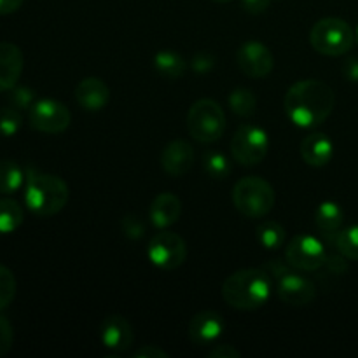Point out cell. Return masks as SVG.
Wrapping results in <instances>:
<instances>
[{"label": "cell", "instance_id": "33", "mask_svg": "<svg viewBox=\"0 0 358 358\" xmlns=\"http://www.w3.org/2000/svg\"><path fill=\"white\" fill-rule=\"evenodd\" d=\"M191 65L198 73H206L213 69V65H215V59H213V56L210 55V52L201 51V52H198V55H194Z\"/></svg>", "mask_w": 358, "mask_h": 358}, {"label": "cell", "instance_id": "18", "mask_svg": "<svg viewBox=\"0 0 358 358\" xmlns=\"http://www.w3.org/2000/svg\"><path fill=\"white\" fill-rule=\"evenodd\" d=\"M334 156V143L325 133H311L301 142V157L313 168H322L331 163Z\"/></svg>", "mask_w": 358, "mask_h": 358}, {"label": "cell", "instance_id": "8", "mask_svg": "<svg viewBox=\"0 0 358 358\" xmlns=\"http://www.w3.org/2000/svg\"><path fill=\"white\" fill-rule=\"evenodd\" d=\"M147 255L156 268L173 271V269L180 268L187 259V243L180 234L171 233V231H161L150 240Z\"/></svg>", "mask_w": 358, "mask_h": 358}, {"label": "cell", "instance_id": "1", "mask_svg": "<svg viewBox=\"0 0 358 358\" xmlns=\"http://www.w3.org/2000/svg\"><path fill=\"white\" fill-rule=\"evenodd\" d=\"M283 105L294 124L299 128H315L332 114L336 94L324 80L304 79L289 87Z\"/></svg>", "mask_w": 358, "mask_h": 358}, {"label": "cell", "instance_id": "6", "mask_svg": "<svg viewBox=\"0 0 358 358\" xmlns=\"http://www.w3.org/2000/svg\"><path fill=\"white\" fill-rule=\"evenodd\" d=\"M187 129L199 143L217 142L226 129V114L222 107L210 98L194 101L187 112Z\"/></svg>", "mask_w": 358, "mask_h": 358}, {"label": "cell", "instance_id": "17", "mask_svg": "<svg viewBox=\"0 0 358 358\" xmlns=\"http://www.w3.org/2000/svg\"><path fill=\"white\" fill-rule=\"evenodd\" d=\"M76 100L84 110L98 112L107 107L110 100V87L100 77H86L77 84Z\"/></svg>", "mask_w": 358, "mask_h": 358}, {"label": "cell", "instance_id": "21", "mask_svg": "<svg viewBox=\"0 0 358 358\" xmlns=\"http://www.w3.org/2000/svg\"><path fill=\"white\" fill-rule=\"evenodd\" d=\"M154 66L159 72V76H163L164 79L177 80L187 70V63L185 59L178 55L173 49H163V51H157L154 56Z\"/></svg>", "mask_w": 358, "mask_h": 358}, {"label": "cell", "instance_id": "11", "mask_svg": "<svg viewBox=\"0 0 358 358\" xmlns=\"http://www.w3.org/2000/svg\"><path fill=\"white\" fill-rule=\"evenodd\" d=\"M292 266H285L282 271L276 273L273 278L276 280V292L285 304L290 306H308L313 303L317 296V287L306 276L292 271Z\"/></svg>", "mask_w": 358, "mask_h": 358}, {"label": "cell", "instance_id": "9", "mask_svg": "<svg viewBox=\"0 0 358 358\" xmlns=\"http://www.w3.org/2000/svg\"><path fill=\"white\" fill-rule=\"evenodd\" d=\"M72 114L65 103L55 100V98H41L35 100L28 110V122L35 131L48 133V135H58L70 126Z\"/></svg>", "mask_w": 358, "mask_h": 358}, {"label": "cell", "instance_id": "5", "mask_svg": "<svg viewBox=\"0 0 358 358\" xmlns=\"http://www.w3.org/2000/svg\"><path fill=\"white\" fill-rule=\"evenodd\" d=\"M313 49L325 56H343L355 44V31L341 17H324L311 28Z\"/></svg>", "mask_w": 358, "mask_h": 358}, {"label": "cell", "instance_id": "12", "mask_svg": "<svg viewBox=\"0 0 358 358\" xmlns=\"http://www.w3.org/2000/svg\"><path fill=\"white\" fill-rule=\"evenodd\" d=\"M236 63L238 69L245 76L252 77V79H262L271 73L273 66H275V58L268 45L259 41H248L238 49Z\"/></svg>", "mask_w": 358, "mask_h": 358}, {"label": "cell", "instance_id": "15", "mask_svg": "<svg viewBox=\"0 0 358 358\" xmlns=\"http://www.w3.org/2000/svg\"><path fill=\"white\" fill-rule=\"evenodd\" d=\"M194 164V149L185 140H173L161 152V166L171 177H182Z\"/></svg>", "mask_w": 358, "mask_h": 358}, {"label": "cell", "instance_id": "39", "mask_svg": "<svg viewBox=\"0 0 358 358\" xmlns=\"http://www.w3.org/2000/svg\"><path fill=\"white\" fill-rule=\"evenodd\" d=\"M21 6H23V0H0V14H2V16L13 14L16 13Z\"/></svg>", "mask_w": 358, "mask_h": 358}, {"label": "cell", "instance_id": "41", "mask_svg": "<svg viewBox=\"0 0 358 358\" xmlns=\"http://www.w3.org/2000/svg\"><path fill=\"white\" fill-rule=\"evenodd\" d=\"M215 2H229V0H215Z\"/></svg>", "mask_w": 358, "mask_h": 358}, {"label": "cell", "instance_id": "10", "mask_svg": "<svg viewBox=\"0 0 358 358\" xmlns=\"http://www.w3.org/2000/svg\"><path fill=\"white\" fill-rule=\"evenodd\" d=\"M325 257L324 243L313 234H297L285 248L287 262L301 271H318L324 268Z\"/></svg>", "mask_w": 358, "mask_h": 358}, {"label": "cell", "instance_id": "16", "mask_svg": "<svg viewBox=\"0 0 358 358\" xmlns=\"http://www.w3.org/2000/svg\"><path fill=\"white\" fill-rule=\"evenodd\" d=\"M24 58L13 42H0V93L13 90L23 73Z\"/></svg>", "mask_w": 358, "mask_h": 358}, {"label": "cell", "instance_id": "29", "mask_svg": "<svg viewBox=\"0 0 358 358\" xmlns=\"http://www.w3.org/2000/svg\"><path fill=\"white\" fill-rule=\"evenodd\" d=\"M23 126L21 110L14 107H0V136H14Z\"/></svg>", "mask_w": 358, "mask_h": 358}, {"label": "cell", "instance_id": "28", "mask_svg": "<svg viewBox=\"0 0 358 358\" xmlns=\"http://www.w3.org/2000/svg\"><path fill=\"white\" fill-rule=\"evenodd\" d=\"M16 276L7 266L0 264V311L10 306L16 297Z\"/></svg>", "mask_w": 358, "mask_h": 358}, {"label": "cell", "instance_id": "24", "mask_svg": "<svg viewBox=\"0 0 358 358\" xmlns=\"http://www.w3.org/2000/svg\"><path fill=\"white\" fill-rule=\"evenodd\" d=\"M285 227L275 220H264L257 226V240L268 250H276L285 243Z\"/></svg>", "mask_w": 358, "mask_h": 358}, {"label": "cell", "instance_id": "13", "mask_svg": "<svg viewBox=\"0 0 358 358\" xmlns=\"http://www.w3.org/2000/svg\"><path fill=\"white\" fill-rule=\"evenodd\" d=\"M224 332V318L213 310L196 313L189 322V339L196 346L215 345Z\"/></svg>", "mask_w": 358, "mask_h": 358}, {"label": "cell", "instance_id": "35", "mask_svg": "<svg viewBox=\"0 0 358 358\" xmlns=\"http://www.w3.org/2000/svg\"><path fill=\"white\" fill-rule=\"evenodd\" d=\"M210 358H240L241 352L231 345H215L212 350H208Z\"/></svg>", "mask_w": 358, "mask_h": 358}, {"label": "cell", "instance_id": "19", "mask_svg": "<svg viewBox=\"0 0 358 358\" xmlns=\"http://www.w3.org/2000/svg\"><path fill=\"white\" fill-rule=\"evenodd\" d=\"M182 215V201L178 196L171 194V192H163V194L156 196L150 205L149 217L150 222L157 227V229H168L173 226Z\"/></svg>", "mask_w": 358, "mask_h": 358}, {"label": "cell", "instance_id": "32", "mask_svg": "<svg viewBox=\"0 0 358 358\" xmlns=\"http://www.w3.org/2000/svg\"><path fill=\"white\" fill-rule=\"evenodd\" d=\"M14 343V329L6 317L0 315V357L7 355L13 348Z\"/></svg>", "mask_w": 358, "mask_h": 358}, {"label": "cell", "instance_id": "22", "mask_svg": "<svg viewBox=\"0 0 358 358\" xmlns=\"http://www.w3.org/2000/svg\"><path fill=\"white\" fill-rule=\"evenodd\" d=\"M24 173L23 168L13 159H0V194H14L23 185Z\"/></svg>", "mask_w": 358, "mask_h": 358}, {"label": "cell", "instance_id": "20", "mask_svg": "<svg viewBox=\"0 0 358 358\" xmlns=\"http://www.w3.org/2000/svg\"><path fill=\"white\" fill-rule=\"evenodd\" d=\"M343 222H345V212L336 201H324L318 205L315 212V224L322 234L331 236L334 240L336 234L341 231Z\"/></svg>", "mask_w": 358, "mask_h": 358}, {"label": "cell", "instance_id": "34", "mask_svg": "<svg viewBox=\"0 0 358 358\" xmlns=\"http://www.w3.org/2000/svg\"><path fill=\"white\" fill-rule=\"evenodd\" d=\"M324 266L329 271L334 273V275H343V273L348 271V264H346L345 255H327Z\"/></svg>", "mask_w": 358, "mask_h": 358}, {"label": "cell", "instance_id": "25", "mask_svg": "<svg viewBox=\"0 0 358 358\" xmlns=\"http://www.w3.org/2000/svg\"><path fill=\"white\" fill-rule=\"evenodd\" d=\"M229 107L240 117H250L257 108V98L247 87H236L229 94Z\"/></svg>", "mask_w": 358, "mask_h": 358}, {"label": "cell", "instance_id": "2", "mask_svg": "<svg viewBox=\"0 0 358 358\" xmlns=\"http://www.w3.org/2000/svg\"><path fill=\"white\" fill-rule=\"evenodd\" d=\"M273 282L264 268L240 269L222 283V297L231 308L254 311L264 306L271 297Z\"/></svg>", "mask_w": 358, "mask_h": 358}, {"label": "cell", "instance_id": "7", "mask_svg": "<svg viewBox=\"0 0 358 358\" xmlns=\"http://www.w3.org/2000/svg\"><path fill=\"white\" fill-rule=\"evenodd\" d=\"M269 149V136L257 124H243L231 140V154L241 166H255L266 157Z\"/></svg>", "mask_w": 358, "mask_h": 358}, {"label": "cell", "instance_id": "23", "mask_svg": "<svg viewBox=\"0 0 358 358\" xmlns=\"http://www.w3.org/2000/svg\"><path fill=\"white\" fill-rule=\"evenodd\" d=\"M24 220V212L17 201L10 198L0 199V234H10Z\"/></svg>", "mask_w": 358, "mask_h": 358}, {"label": "cell", "instance_id": "26", "mask_svg": "<svg viewBox=\"0 0 358 358\" xmlns=\"http://www.w3.org/2000/svg\"><path fill=\"white\" fill-rule=\"evenodd\" d=\"M332 241L336 250L348 261H358V224L339 231Z\"/></svg>", "mask_w": 358, "mask_h": 358}, {"label": "cell", "instance_id": "38", "mask_svg": "<svg viewBox=\"0 0 358 358\" xmlns=\"http://www.w3.org/2000/svg\"><path fill=\"white\" fill-rule=\"evenodd\" d=\"M343 73L352 83H358V58L346 59V63L343 65Z\"/></svg>", "mask_w": 358, "mask_h": 358}, {"label": "cell", "instance_id": "27", "mask_svg": "<svg viewBox=\"0 0 358 358\" xmlns=\"http://www.w3.org/2000/svg\"><path fill=\"white\" fill-rule=\"evenodd\" d=\"M203 166L205 171L215 180H224L231 175V163L224 154L220 152H210L206 154L203 159Z\"/></svg>", "mask_w": 358, "mask_h": 358}, {"label": "cell", "instance_id": "14", "mask_svg": "<svg viewBox=\"0 0 358 358\" xmlns=\"http://www.w3.org/2000/svg\"><path fill=\"white\" fill-rule=\"evenodd\" d=\"M133 327L122 315H108L100 325V341L112 352H126L133 345Z\"/></svg>", "mask_w": 358, "mask_h": 358}, {"label": "cell", "instance_id": "36", "mask_svg": "<svg viewBox=\"0 0 358 358\" xmlns=\"http://www.w3.org/2000/svg\"><path fill=\"white\" fill-rule=\"evenodd\" d=\"M168 353L164 350L157 348V346L145 345L135 352V358H166Z\"/></svg>", "mask_w": 358, "mask_h": 358}, {"label": "cell", "instance_id": "3", "mask_svg": "<svg viewBox=\"0 0 358 358\" xmlns=\"http://www.w3.org/2000/svg\"><path fill=\"white\" fill-rule=\"evenodd\" d=\"M24 173V203L31 213L38 217H51L65 208L70 191L63 178L31 166L27 168Z\"/></svg>", "mask_w": 358, "mask_h": 358}, {"label": "cell", "instance_id": "40", "mask_svg": "<svg viewBox=\"0 0 358 358\" xmlns=\"http://www.w3.org/2000/svg\"><path fill=\"white\" fill-rule=\"evenodd\" d=\"M355 42L358 44V27H357V30H355Z\"/></svg>", "mask_w": 358, "mask_h": 358}, {"label": "cell", "instance_id": "4", "mask_svg": "<svg viewBox=\"0 0 358 358\" xmlns=\"http://www.w3.org/2000/svg\"><path fill=\"white\" fill-rule=\"evenodd\" d=\"M276 203L273 185L261 177H243L233 187V205L247 219L268 215Z\"/></svg>", "mask_w": 358, "mask_h": 358}, {"label": "cell", "instance_id": "30", "mask_svg": "<svg viewBox=\"0 0 358 358\" xmlns=\"http://www.w3.org/2000/svg\"><path fill=\"white\" fill-rule=\"evenodd\" d=\"M7 93H9L10 107L17 108V110H30L31 105L35 103V93L27 86H17L16 84Z\"/></svg>", "mask_w": 358, "mask_h": 358}, {"label": "cell", "instance_id": "37", "mask_svg": "<svg viewBox=\"0 0 358 358\" xmlns=\"http://www.w3.org/2000/svg\"><path fill=\"white\" fill-rule=\"evenodd\" d=\"M271 0H241V6L250 14H262L269 7Z\"/></svg>", "mask_w": 358, "mask_h": 358}, {"label": "cell", "instance_id": "31", "mask_svg": "<svg viewBox=\"0 0 358 358\" xmlns=\"http://www.w3.org/2000/svg\"><path fill=\"white\" fill-rule=\"evenodd\" d=\"M122 233L129 238V240H140V238L145 234V222L142 220V217L135 215V213H128L126 217H122Z\"/></svg>", "mask_w": 358, "mask_h": 358}]
</instances>
